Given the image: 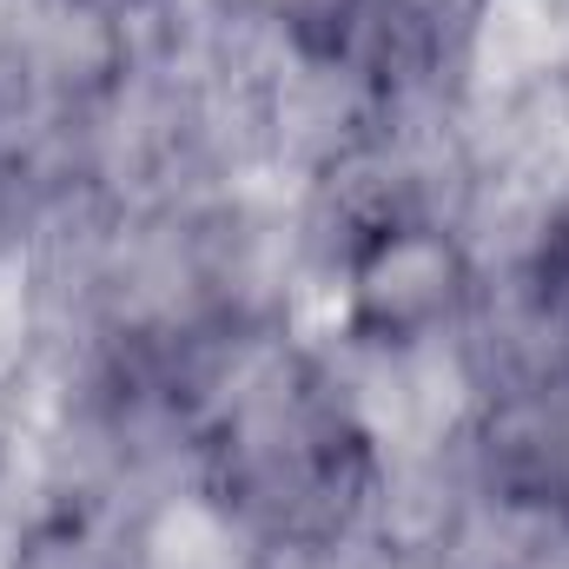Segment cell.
I'll list each match as a JSON object with an SVG mask.
<instances>
[{"mask_svg": "<svg viewBox=\"0 0 569 569\" xmlns=\"http://www.w3.org/2000/svg\"><path fill=\"white\" fill-rule=\"evenodd\" d=\"M206 463L219 503L279 543L338 537L378 477L371 430L305 365H272L232 391L212 418Z\"/></svg>", "mask_w": 569, "mask_h": 569, "instance_id": "obj_1", "label": "cell"}, {"mask_svg": "<svg viewBox=\"0 0 569 569\" xmlns=\"http://www.w3.org/2000/svg\"><path fill=\"white\" fill-rule=\"evenodd\" d=\"M463 252L430 219H378L351 252V318L385 338H425L463 305Z\"/></svg>", "mask_w": 569, "mask_h": 569, "instance_id": "obj_2", "label": "cell"}, {"mask_svg": "<svg viewBox=\"0 0 569 569\" xmlns=\"http://www.w3.org/2000/svg\"><path fill=\"white\" fill-rule=\"evenodd\" d=\"M437 27L430 0H305V33L325 60L365 67V73H391L405 60H418Z\"/></svg>", "mask_w": 569, "mask_h": 569, "instance_id": "obj_3", "label": "cell"}]
</instances>
